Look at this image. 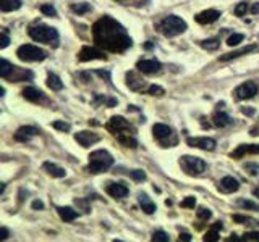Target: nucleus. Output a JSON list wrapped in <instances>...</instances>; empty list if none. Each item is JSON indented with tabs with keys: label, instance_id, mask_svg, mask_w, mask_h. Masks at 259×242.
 Segmentation results:
<instances>
[{
	"label": "nucleus",
	"instance_id": "nucleus-1",
	"mask_svg": "<svg viewBox=\"0 0 259 242\" xmlns=\"http://www.w3.org/2000/svg\"><path fill=\"white\" fill-rule=\"evenodd\" d=\"M93 37L97 47H104L110 52H125L132 45L125 28L110 16H104L94 24Z\"/></svg>",
	"mask_w": 259,
	"mask_h": 242
},
{
	"label": "nucleus",
	"instance_id": "nucleus-2",
	"mask_svg": "<svg viewBox=\"0 0 259 242\" xmlns=\"http://www.w3.org/2000/svg\"><path fill=\"white\" fill-rule=\"evenodd\" d=\"M107 129L117 137V141L121 145H125V147H132V149L138 147V141L135 137L133 128L123 116H112L110 121L107 123Z\"/></svg>",
	"mask_w": 259,
	"mask_h": 242
},
{
	"label": "nucleus",
	"instance_id": "nucleus-3",
	"mask_svg": "<svg viewBox=\"0 0 259 242\" xmlns=\"http://www.w3.org/2000/svg\"><path fill=\"white\" fill-rule=\"evenodd\" d=\"M112 165H113V157L107 150H94L91 152V155H89L88 169H89V173H93V174L107 171Z\"/></svg>",
	"mask_w": 259,
	"mask_h": 242
},
{
	"label": "nucleus",
	"instance_id": "nucleus-4",
	"mask_svg": "<svg viewBox=\"0 0 259 242\" xmlns=\"http://www.w3.org/2000/svg\"><path fill=\"white\" fill-rule=\"evenodd\" d=\"M186 28H188V26H186V21L182 20L180 16H177V15H168L159 23V31L165 37L180 36L186 31Z\"/></svg>",
	"mask_w": 259,
	"mask_h": 242
},
{
	"label": "nucleus",
	"instance_id": "nucleus-5",
	"mask_svg": "<svg viewBox=\"0 0 259 242\" xmlns=\"http://www.w3.org/2000/svg\"><path fill=\"white\" fill-rule=\"evenodd\" d=\"M29 36H31V39H34L36 42L54 44V45H57V42H59V32H57V29L51 28V26H46V24L31 26Z\"/></svg>",
	"mask_w": 259,
	"mask_h": 242
},
{
	"label": "nucleus",
	"instance_id": "nucleus-6",
	"mask_svg": "<svg viewBox=\"0 0 259 242\" xmlns=\"http://www.w3.org/2000/svg\"><path fill=\"white\" fill-rule=\"evenodd\" d=\"M180 165L183 168V171L190 176H199L206 171V161L201 160L198 157L191 155H183L180 158Z\"/></svg>",
	"mask_w": 259,
	"mask_h": 242
},
{
	"label": "nucleus",
	"instance_id": "nucleus-7",
	"mask_svg": "<svg viewBox=\"0 0 259 242\" xmlns=\"http://www.w3.org/2000/svg\"><path fill=\"white\" fill-rule=\"evenodd\" d=\"M16 55H18V58L21 62H42L47 58L46 50H42V48H39L36 45H31V44L21 45L18 50H16Z\"/></svg>",
	"mask_w": 259,
	"mask_h": 242
},
{
	"label": "nucleus",
	"instance_id": "nucleus-8",
	"mask_svg": "<svg viewBox=\"0 0 259 242\" xmlns=\"http://www.w3.org/2000/svg\"><path fill=\"white\" fill-rule=\"evenodd\" d=\"M256 94H257V84L254 81H246V83L240 84L237 89H235V97H237V100L251 99V97H254Z\"/></svg>",
	"mask_w": 259,
	"mask_h": 242
},
{
	"label": "nucleus",
	"instance_id": "nucleus-9",
	"mask_svg": "<svg viewBox=\"0 0 259 242\" xmlns=\"http://www.w3.org/2000/svg\"><path fill=\"white\" fill-rule=\"evenodd\" d=\"M186 144L190 145V147H196V149H201V150H214L217 142L212 139V137H188L186 139Z\"/></svg>",
	"mask_w": 259,
	"mask_h": 242
},
{
	"label": "nucleus",
	"instance_id": "nucleus-10",
	"mask_svg": "<svg viewBox=\"0 0 259 242\" xmlns=\"http://www.w3.org/2000/svg\"><path fill=\"white\" fill-rule=\"evenodd\" d=\"M79 62H89V60H107V55L104 52L97 50L96 47H83L78 53Z\"/></svg>",
	"mask_w": 259,
	"mask_h": 242
},
{
	"label": "nucleus",
	"instance_id": "nucleus-11",
	"mask_svg": "<svg viewBox=\"0 0 259 242\" xmlns=\"http://www.w3.org/2000/svg\"><path fill=\"white\" fill-rule=\"evenodd\" d=\"M75 141L81 145V147H89V145L99 142L101 136H97L96 133H89V131H79L75 134Z\"/></svg>",
	"mask_w": 259,
	"mask_h": 242
},
{
	"label": "nucleus",
	"instance_id": "nucleus-12",
	"mask_svg": "<svg viewBox=\"0 0 259 242\" xmlns=\"http://www.w3.org/2000/svg\"><path fill=\"white\" fill-rule=\"evenodd\" d=\"M136 68L138 71L144 73V75H152V73H157L162 68V65L157 60L149 58V60H140L136 63Z\"/></svg>",
	"mask_w": 259,
	"mask_h": 242
},
{
	"label": "nucleus",
	"instance_id": "nucleus-13",
	"mask_svg": "<svg viewBox=\"0 0 259 242\" xmlns=\"http://www.w3.org/2000/svg\"><path fill=\"white\" fill-rule=\"evenodd\" d=\"M39 134V129L34 126H21L18 131L15 133V139L18 142H29L32 137Z\"/></svg>",
	"mask_w": 259,
	"mask_h": 242
},
{
	"label": "nucleus",
	"instance_id": "nucleus-14",
	"mask_svg": "<svg viewBox=\"0 0 259 242\" xmlns=\"http://www.w3.org/2000/svg\"><path fill=\"white\" fill-rule=\"evenodd\" d=\"M219 18H221V12L214 10V8H209V10H204V12L198 13L194 20H196L199 24H210V23L217 21Z\"/></svg>",
	"mask_w": 259,
	"mask_h": 242
},
{
	"label": "nucleus",
	"instance_id": "nucleus-15",
	"mask_svg": "<svg viewBox=\"0 0 259 242\" xmlns=\"http://www.w3.org/2000/svg\"><path fill=\"white\" fill-rule=\"evenodd\" d=\"M107 194L113 199H123L128 196V188L123 183H109Z\"/></svg>",
	"mask_w": 259,
	"mask_h": 242
},
{
	"label": "nucleus",
	"instance_id": "nucleus-16",
	"mask_svg": "<svg viewBox=\"0 0 259 242\" xmlns=\"http://www.w3.org/2000/svg\"><path fill=\"white\" fill-rule=\"evenodd\" d=\"M219 189L225 194L237 192L240 189V183H238V179H235L233 176H225V177H222V181L219 183Z\"/></svg>",
	"mask_w": 259,
	"mask_h": 242
},
{
	"label": "nucleus",
	"instance_id": "nucleus-17",
	"mask_svg": "<svg viewBox=\"0 0 259 242\" xmlns=\"http://www.w3.org/2000/svg\"><path fill=\"white\" fill-rule=\"evenodd\" d=\"M248 153H259V144H243L237 150L232 152V157L241 158L243 155H248Z\"/></svg>",
	"mask_w": 259,
	"mask_h": 242
},
{
	"label": "nucleus",
	"instance_id": "nucleus-18",
	"mask_svg": "<svg viewBox=\"0 0 259 242\" xmlns=\"http://www.w3.org/2000/svg\"><path fill=\"white\" fill-rule=\"evenodd\" d=\"M152 133H154V137H156V139H159L160 142H164L165 139H168V137L174 134V133H172V129H170L167 125H162V123L154 125Z\"/></svg>",
	"mask_w": 259,
	"mask_h": 242
},
{
	"label": "nucleus",
	"instance_id": "nucleus-19",
	"mask_svg": "<svg viewBox=\"0 0 259 242\" xmlns=\"http://www.w3.org/2000/svg\"><path fill=\"white\" fill-rule=\"evenodd\" d=\"M212 123L214 126L217 128H225V126H230L233 123V119L232 116L229 115V113H225V111H215L214 115H212Z\"/></svg>",
	"mask_w": 259,
	"mask_h": 242
},
{
	"label": "nucleus",
	"instance_id": "nucleus-20",
	"mask_svg": "<svg viewBox=\"0 0 259 242\" xmlns=\"http://www.w3.org/2000/svg\"><path fill=\"white\" fill-rule=\"evenodd\" d=\"M23 97L26 100H29V102H40V100H46V95H44V92L40 91V89H37V87H26L23 91Z\"/></svg>",
	"mask_w": 259,
	"mask_h": 242
},
{
	"label": "nucleus",
	"instance_id": "nucleus-21",
	"mask_svg": "<svg viewBox=\"0 0 259 242\" xmlns=\"http://www.w3.org/2000/svg\"><path fill=\"white\" fill-rule=\"evenodd\" d=\"M138 200H140V205L143 208V212L144 213H148V215H152L154 212H156V204L149 199L148 194H144L141 192L140 196H138Z\"/></svg>",
	"mask_w": 259,
	"mask_h": 242
},
{
	"label": "nucleus",
	"instance_id": "nucleus-22",
	"mask_svg": "<svg viewBox=\"0 0 259 242\" xmlns=\"http://www.w3.org/2000/svg\"><path fill=\"white\" fill-rule=\"evenodd\" d=\"M256 48H257L256 45H246V47L240 48V50H235V52H230V53L222 55V56H221V62H229V60H233V58H238V56L246 55V53H249V52L256 50Z\"/></svg>",
	"mask_w": 259,
	"mask_h": 242
},
{
	"label": "nucleus",
	"instance_id": "nucleus-23",
	"mask_svg": "<svg viewBox=\"0 0 259 242\" xmlns=\"http://www.w3.org/2000/svg\"><path fill=\"white\" fill-rule=\"evenodd\" d=\"M42 166H44L46 171L51 176H54V177H65V176H67V171H65L62 166L52 163V161H46Z\"/></svg>",
	"mask_w": 259,
	"mask_h": 242
},
{
	"label": "nucleus",
	"instance_id": "nucleus-24",
	"mask_svg": "<svg viewBox=\"0 0 259 242\" xmlns=\"http://www.w3.org/2000/svg\"><path fill=\"white\" fill-rule=\"evenodd\" d=\"M57 212H59V215L63 221H73L78 218V212L76 210H73L71 207H59L57 208Z\"/></svg>",
	"mask_w": 259,
	"mask_h": 242
},
{
	"label": "nucleus",
	"instance_id": "nucleus-25",
	"mask_svg": "<svg viewBox=\"0 0 259 242\" xmlns=\"http://www.w3.org/2000/svg\"><path fill=\"white\" fill-rule=\"evenodd\" d=\"M126 79H128V87L132 89V91H141V89L144 87V79L138 78L135 73H128L126 75Z\"/></svg>",
	"mask_w": 259,
	"mask_h": 242
},
{
	"label": "nucleus",
	"instance_id": "nucleus-26",
	"mask_svg": "<svg viewBox=\"0 0 259 242\" xmlns=\"http://www.w3.org/2000/svg\"><path fill=\"white\" fill-rule=\"evenodd\" d=\"M21 8V0H0V10L2 12H15Z\"/></svg>",
	"mask_w": 259,
	"mask_h": 242
},
{
	"label": "nucleus",
	"instance_id": "nucleus-27",
	"mask_svg": "<svg viewBox=\"0 0 259 242\" xmlns=\"http://www.w3.org/2000/svg\"><path fill=\"white\" fill-rule=\"evenodd\" d=\"M47 87L52 89V91H62L63 89V83L60 81V78L54 75V73H49L47 76Z\"/></svg>",
	"mask_w": 259,
	"mask_h": 242
},
{
	"label": "nucleus",
	"instance_id": "nucleus-28",
	"mask_svg": "<svg viewBox=\"0 0 259 242\" xmlns=\"http://www.w3.org/2000/svg\"><path fill=\"white\" fill-rule=\"evenodd\" d=\"M199 45L207 52H214L221 47V42H219V39H207V40H201Z\"/></svg>",
	"mask_w": 259,
	"mask_h": 242
},
{
	"label": "nucleus",
	"instance_id": "nucleus-29",
	"mask_svg": "<svg viewBox=\"0 0 259 242\" xmlns=\"http://www.w3.org/2000/svg\"><path fill=\"white\" fill-rule=\"evenodd\" d=\"M222 229V223H215L212 228H210V231H207V234L204 236V240H219V231Z\"/></svg>",
	"mask_w": 259,
	"mask_h": 242
},
{
	"label": "nucleus",
	"instance_id": "nucleus-30",
	"mask_svg": "<svg viewBox=\"0 0 259 242\" xmlns=\"http://www.w3.org/2000/svg\"><path fill=\"white\" fill-rule=\"evenodd\" d=\"M15 70V67H13V65L10 63V62H8V60H2V68H0V76H2L4 79H7L8 76H10V73Z\"/></svg>",
	"mask_w": 259,
	"mask_h": 242
},
{
	"label": "nucleus",
	"instance_id": "nucleus-31",
	"mask_svg": "<svg viewBox=\"0 0 259 242\" xmlns=\"http://www.w3.org/2000/svg\"><path fill=\"white\" fill-rule=\"evenodd\" d=\"M71 10H73V13L83 15V13L91 12V5H89V4H79V5H73V7H71Z\"/></svg>",
	"mask_w": 259,
	"mask_h": 242
},
{
	"label": "nucleus",
	"instance_id": "nucleus-32",
	"mask_svg": "<svg viewBox=\"0 0 259 242\" xmlns=\"http://www.w3.org/2000/svg\"><path fill=\"white\" fill-rule=\"evenodd\" d=\"M152 240L154 242H168L170 237H168V234L165 231H156L152 234Z\"/></svg>",
	"mask_w": 259,
	"mask_h": 242
},
{
	"label": "nucleus",
	"instance_id": "nucleus-33",
	"mask_svg": "<svg viewBox=\"0 0 259 242\" xmlns=\"http://www.w3.org/2000/svg\"><path fill=\"white\" fill-rule=\"evenodd\" d=\"M238 205H241L243 208H248V210H254V212H259V205L254 204V202H251V200L240 199L238 200Z\"/></svg>",
	"mask_w": 259,
	"mask_h": 242
},
{
	"label": "nucleus",
	"instance_id": "nucleus-34",
	"mask_svg": "<svg viewBox=\"0 0 259 242\" xmlns=\"http://www.w3.org/2000/svg\"><path fill=\"white\" fill-rule=\"evenodd\" d=\"M245 169L251 174V176H256L259 174V165L257 163H253V161H248V163L245 165Z\"/></svg>",
	"mask_w": 259,
	"mask_h": 242
},
{
	"label": "nucleus",
	"instance_id": "nucleus-35",
	"mask_svg": "<svg viewBox=\"0 0 259 242\" xmlns=\"http://www.w3.org/2000/svg\"><path fill=\"white\" fill-rule=\"evenodd\" d=\"M52 126L55 129H59V131H63V133H68L70 129H71V126L68 123H65V121H54Z\"/></svg>",
	"mask_w": 259,
	"mask_h": 242
},
{
	"label": "nucleus",
	"instance_id": "nucleus-36",
	"mask_svg": "<svg viewBox=\"0 0 259 242\" xmlns=\"http://www.w3.org/2000/svg\"><path fill=\"white\" fill-rule=\"evenodd\" d=\"M148 94L149 95H164L165 94V91H164V87H160V86H149L148 87Z\"/></svg>",
	"mask_w": 259,
	"mask_h": 242
},
{
	"label": "nucleus",
	"instance_id": "nucleus-37",
	"mask_svg": "<svg viewBox=\"0 0 259 242\" xmlns=\"http://www.w3.org/2000/svg\"><path fill=\"white\" fill-rule=\"evenodd\" d=\"M40 12H42L44 15H47V16H55V15H57V10L52 7V4H46V5H42V7H40Z\"/></svg>",
	"mask_w": 259,
	"mask_h": 242
},
{
	"label": "nucleus",
	"instance_id": "nucleus-38",
	"mask_svg": "<svg viewBox=\"0 0 259 242\" xmlns=\"http://www.w3.org/2000/svg\"><path fill=\"white\" fill-rule=\"evenodd\" d=\"M241 40H243V34H232L229 39H227V44L233 47V45H238Z\"/></svg>",
	"mask_w": 259,
	"mask_h": 242
},
{
	"label": "nucleus",
	"instance_id": "nucleus-39",
	"mask_svg": "<svg viewBox=\"0 0 259 242\" xmlns=\"http://www.w3.org/2000/svg\"><path fill=\"white\" fill-rule=\"evenodd\" d=\"M130 176H132L135 181H144L146 179V173L141 171V169H133V171H130Z\"/></svg>",
	"mask_w": 259,
	"mask_h": 242
},
{
	"label": "nucleus",
	"instance_id": "nucleus-40",
	"mask_svg": "<svg viewBox=\"0 0 259 242\" xmlns=\"http://www.w3.org/2000/svg\"><path fill=\"white\" fill-rule=\"evenodd\" d=\"M210 216H212V212H210V210H207L204 207H201L198 210V218H199V220H209Z\"/></svg>",
	"mask_w": 259,
	"mask_h": 242
},
{
	"label": "nucleus",
	"instance_id": "nucleus-41",
	"mask_svg": "<svg viewBox=\"0 0 259 242\" xmlns=\"http://www.w3.org/2000/svg\"><path fill=\"white\" fill-rule=\"evenodd\" d=\"M248 12V4L246 2H241V4H238L237 7H235V15L237 16H243Z\"/></svg>",
	"mask_w": 259,
	"mask_h": 242
},
{
	"label": "nucleus",
	"instance_id": "nucleus-42",
	"mask_svg": "<svg viewBox=\"0 0 259 242\" xmlns=\"http://www.w3.org/2000/svg\"><path fill=\"white\" fill-rule=\"evenodd\" d=\"M194 205H196V199H194V197H186L182 202V207L183 208H194Z\"/></svg>",
	"mask_w": 259,
	"mask_h": 242
},
{
	"label": "nucleus",
	"instance_id": "nucleus-43",
	"mask_svg": "<svg viewBox=\"0 0 259 242\" xmlns=\"http://www.w3.org/2000/svg\"><path fill=\"white\" fill-rule=\"evenodd\" d=\"M233 220H235V221H241V223H246V224H254V223H256L254 220H251V218L241 216V215H233Z\"/></svg>",
	"mask_w": 259,
	"mask_h": 242
},
{
	"label": "nucleus",
	"instance_id": "nucleus-44",
	"mask_svg": "<svg viewBox=\"0 0 259 242\" xmlns=\"http://www.w3.org/2000/svg\"><path fill=\"white\" fill-rule=\"evenodd\" d=\"M120 4H123V5H136V7H141L144 5L146 0H118Z\"/></svg>",
	"mask_w": 259,
	"mask_h": 242
},
{
	"label": "nucleus",
	"instance_id": "nucleus-45",
	"mask_svg": "<svg viewBox=\"0 0 259 242\" xmlns=\"http://www.w3.org/2000/svg\"><path fill=\"white\" fill-rule=\"evenodd\" d=\"M8 44H10V37H8L7 31H4V32H2V42H0V47H2V48H7Z\"/></svg>",
	"mask_w": 259,
	"mask_h": 242
},
{
	"label": "nucleus",
	"instance_id": "nucleus-46",
	"mask_svg": "<svg viewBox=\"0 0 259 242\" xmlns=\"http://www.w3.org/2000/svg\"><path fill=\"white\" fill-rule=\"evenodd\" d=\"M243 239L245 240H259V232H246Z\"/></svg>",
	"mask_w": 259,
	"mask_h": 242
},
{
	"label": "nucleus",
	"instance_id": "nucleus-47",
	"mask_svg": "<svg viewBox=\"0 0 259 242\" xmlns=\"http://www.w3.org/2000/svg\"><path fill=\"white\" fill-rule=\"evenodd\" d=\"M96 75H97V76H101V78H105L107 81H110V73H109V71H101V70H97V71H96Z\"/></svg>",
	"mask_w": 259,
	"mask_h": 242
},
{
	"label": "nucleus",
	"instance_id": "nucleus-48",
	"mask_svg": "<svg viewBox=\"0 0 259 242\" xmlns=\"http://www.w3.org/2000/svg\"><path fill=\"white\" fill-rule=\"evenodd\" d=\"M8 236H10V231H8L7 228H2V229H0V239L5 240V239H8Z\"/></svg>",
	"mask_w": 259,
	"mask_h": 242
},
{
	"label": "nucleus",
	"instance_id": "nucleus-49",
	"mask_svg": "<svg viewBox=\"0 0 259 242\" xmlns=\"http://www.w3.org/2000/svg\"><path fill=\"white\" fill-rule=\"evenodd\" d=\"M32 208H34V210H42L44 204L40 200H34V202H32Z\"/></svg>",
	"mask_w": 259,
	"mask_h": 242
},
{
	"label": "nucleus",
	"instance_id": "nucleus-50",
	"mask_svg": "<svg viewBox=\"0 0 259 242\" xmlns=\"http://www.w3.org/2000/svg\"><path fill=\"white\" fill-rule=\"evenodd\" d=\"M191 240V234H188V232H180V240Z\"/></svg>",
	"mask_w": 259,
	"mask_h": 242
},
{
	"label": "nucleus",
	"instance_id": "nucleus-51",
	"mask_svg": "<svg viewBox=\"0 0 259 242\" xmlns=\"http://www.w3.org/2000/svg\"><path fill=\"white\" fill-rule=\"evenodd\" d=\"M251 13H253V15H257L259 13V2L251 7Z\"/></svg>",
	"mask_w": 259,
	"mask_h": 242
},
{
	"label": "nucleus",
	"instance_id": "nucleus-52",
	"mask_svg": "<svg viewBox=\"0 0 259 242\" xmlns=\"http://www.w3.org/2000/svg\"><path fill=\"white\" fill-rule=\"evenodd\" d=\"M241 111L245 113V115H249V116H251V115H254V110H253V108H243Z\"/></svg>",
	"mask_w": 259,
	"mask_h": 242
},
{
	"label": "nucleus",
	"instance_id": "nucleus-53",
	"mask_svg": "<svg viewBox=\"0 0 259 242\" xmlns=\"http://www.w3.org/2000/svg\"><path fill=\"white\" fill-rule=\"evenodd\" d=\"M253 196H254V197H259V186L253 189Z\"/></svg>",
	"mask_w": 259,
	"mask_h": 242
},
{
	"label": "nucleus",
	"instance_id": "nucleus-54",
	"mask_svg": "<svg viewBox=\"0 0 259 242\" xmlns=\"http://www.w3.org/2000/svg\"><path fill=\"white\" fill-rule=\"evenodd\" d=\"M144 48H148V50H149V48H152V42H148L144 45Z\"/></svg>",
	"mask_w": 259,
	"mask_h": 242
},
{
	"label": "nucleus",
	"instance_id": "nucleus-55",
	"mask_svg": "<svg viewBox=\"0 0 259 242\" xmlns=\"http://www.w3.org/2000/svg\"><path fill=\"white\" fill-rule=\"evenodd\" d=\"M257 131H259V129H253V131H251V134L256 136V134H257Z\"/></svg>",
	"mask_w": 259,
	"mask_h": 242
}]
</instances>
